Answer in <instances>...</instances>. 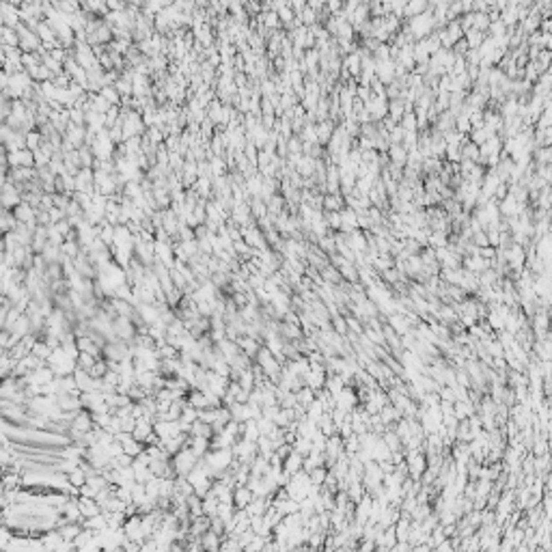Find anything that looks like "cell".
Masks as SVG:
<instances>
[{
	"instance_id": "cell-35",
	"label": "cell",
	"mask_w": 552,
	"mask_h": 552,
	"mask_svg": "<svg viewBox=\"0 0 552 552\" xmlns=\"http://www.w3.org/2000/svg\"><path fill=\"white\" fill-rule=\"evenodd\" d=\"M100 358H95L93 354H86V352H80V356H78V369H84V371H91L93 369V365L98 363Z\"/></svg>"
},
{
	"instance_id": "cell-33",
	"label": "cell",
	"mask_w": 552,
	"mask_h": 552,
	"mask_svg": "<svg viewBox=\"0 0 552 552\" xmlns=\"http://www.w3.org/2000/svg\"><path fill=\"white\" fill-rule=\"evenodd\" d=\"M33 354H35L37 358H41V361H45V363H47V358L52 356V347L47 345V343L43 341V339H39V341L35 343V347H33Z\"/></svg>"
},
{
	"instance_id": "cell-5",
	"label": "cell",
	"mask_w": 552,
	"mask_h": 552,
	"mask_svg": "<svg viewBox=\"0 0 552 552\" xmlns=\"http://www.w3.org/2000/svg\"><path fill=\"white\" fill-rule=\"evenodd\" d=\"M71 429L76 431H82V434H89L95 429V423H93V414L89 410H80L78 414H76V419L71 423Z\"/></svg>"
},
{
	"instance_id": "cell-41",
	"label": "cell",
	"mask_w": 552,
	"mask_h": 552,
	"mask_svg": "<svg viewBox=\"0 0 552 552\" xmlns=\"http://www.w3.org/2000/svg\"><path fill=\"white\" fill-rule=\"evenodd\" d=\"M179 421H181V423H188V425L197 423V421H199V410L186 403V408H183V414H181V419H179Z\"/></svg>"
},
{
	"instance_id": "cell-27",
	"label": "cell",
	"mask_w": 552,
	"mask_h": 552,
	"mask_svg": "<svg viewBox=\"0 0 552 552\" xmlns=\"http://www.w3.org/2000/svg\"><path fill=\"white\" fill-rule=\"evenodd\" d=\"M190 436H201V438H214V429H211V425L207 423H203V421H197V423H192V431Z\"/></svg>"
},
{
	"instance_id": "cell-14",
	"label": "cell",
	"mask_w": 552,
	"mask_h": 552,
	"mask_svg": "<svg viewBox=\"0 0 552 552\" xmlns=\"http://www.w3.org/2000/svg\"><path fill=\"white\" fill-rule=\"evenodd\" d=\"M35 33H37V37L41 39V43H56V41H59V35H56V33H54V28L47 24V20H41Z\"/></svg>"
},
{
	"instance_id": "cell-51",
	"label": "cell",
	"mask_w": 552,
	"mask_h": 552,
	"mask_svg": "<svg viewBox=\"0 0 552 552\" xmlns=\"http://www.w3.org/2000/svg\"><path fill=\"white\" fill-rule=\"evenodd\" d=\"M306 5H308V3H302V0H292V3H289V9H292L296 15H302V11L306 9Z\"/></svg>"
},
{
	"instance_id": "cell-47",
	"label": "cell",
	"mask_w": 552,
	"mask_h": 552,
	"mask_svg": "<svg viewBox=\"0 0 552 552\" xmlns=\"http://www.w3.org/2000/svg\"><path fill=\"white\" fill-rule=\"evenodd\" d=\"M255 537H257V533H253L250 529H248L246 533H242V535L237 537V544H239V548H242V550H246V548L250 546V541H253Z\"/></svg>"
},
{
	"instance_id": "cell-22",
	"label": "cell",
	"mask_w": 552,
	"mask_h": 552,
	"mask_svg": "<svg viewBox=\"0 0 552 552\" xmlns=\"http://www.w3.org/2000/svg\"><path fill=\"white\" fill-rule=\"evenodd\" d=\"M209 169H211V175L214 177H222V175H229V166H227V160L220 158V156H214L209 160Z\"/></svg>"
},
{
	"instance_id": "cell-31",
	"label": "cell",
	"mask_w": 552,
	"mask_h": 552,
	"mask_svg": "<svg viewBox=\"0 0 552 552\" xmlns=\"http://www.w3.org/2000/svg\"><path fill=\"white\" fill-rule=\"evenodd\" d=\"M188 511H190V518L192 520L205 516V511H203V498H199L197 494H195V496H190L188 498Z\"/></svg>"
},
{
	"instance_id": "cell-52",
	"label": "cell",
	"mask_w": 552,
	"mask_h": 552,
	"mask_svg": "<svg viewBox=\"0 0 552 552\" xmlns=\"http://www.w3.org/2000/svg\"><path fill=\"white\" fill-rule=\"evenodd\" d=\"M80 496H84V498H95V496H98V490L91 488L89 483H86V486L80 488Z\"/></svg>"
},
{
	"instance_id": "cell-20",
	"label": "cell",
	"mask_w": 552,
	"mask_h": 552,
	"mask_svg": "<svg viewBox=\"0 0 552 552\" xmlns=\"http://www.w3.org/2000/svg\"><path fill=\"white\" fill-rule=\"evenodd\" d=\"M246 190H248V195L253 199L261 197V190H263V177H261V173H257V175L246 179Z\"/></svg>"
},
{
	"instance_id": "cell-3",
	"label": "cell",
	"mask_w": 552,
	"mask_h": 552,
	"mask_svg": "<svg viewBox=\"0 0 552 552\" xmlns=\"http://www.w3.org/2000/svg\"><path fill=\"white\" fill-rule=\"evenodd\" d=\"M235 343L239 345V350L244 352L248 358H253V361L259 356L261 347H263V341H259V339H253V337H239Z\"/></svg>"
},
{
	"instance_id": "cell-24",
	"label": "cell",
	"mask_w": 552,
	"mask_h": 552,
	"mask_svg": "<svg viewBox=\"0 0 552 552\" xmlns=\"http://www.w3.org/2000/svg\"><path fill=\"white\" fill-rule=\"evenodd\" d=\"M242 438H244L246 442L257 444V440L261 438V431H259L257 421H248V423H244V436H242Z\"/></svg>"
},
{
	"instance_id": "cell-2",
	"label": "cell",
	"mask_w": 552,
	"mask_h": 552,
	"mask_svg": "<svg viewBox=\"0 0 552 552\" xmlns=\"http://www.w3.org/2000/svg\"><path fill=\"white\" fill-rule=\"evenodd\" d=\"M112 330L117 334L119 341H123V343H134V339L138 334V328L130 317H117L112 322Z\"/></svg>"
},
{
	"instance_id": "cell-26",
	"label": "cell",
	"mask_w": 552,
	"mask_h": 552,
	"mask_svg": "<svg viewBox=\"0 0 552 552\" xmlns=\"http://www.w3.org/2000/svg\"><path fill=\"white\" fill-rule=\"evenodd\" d=\"M156 352L160 356V361H175V358H179V350L175 345H169V343H164V345H158L156 347Z\"/></svg>"
},
{
	"instance_id": "cell-19",
	"label": "cell",
	"mask_w": 552,
	"mask_h": 552,
	"mask_svg": "<svg viewBox=\"0 0 552 552\" xmlns=\"http://www.w3.org/2000/svg\"><path fill=\"white\" fill-rule=\"evenodd\" d=\"M82 526L86 529V531H93V533H102V531H106L108 529V522H106V516L102 513V516H95V518H86L84 522H82Z\"/></svg>"
},
{
	"instance_id": "cell-18",
	"label": "cell",
	"mask_w": 552,
	"mask_h": 552,
	"mask_svg": "<svg viewBox=\"0 0 552 552\" xmlns=\"http://www.w3.org/2000/svg\"><path fill=\"white\" fill-rule=\"evenodd\" d=\"M82 531H84V526L78 524V522H69V524H65V526L59 529L61 537H63L65 541H76V537H78Z\"/></svg>"
},
{
	"instance_id": "cell-1",
	"label": "cell",
	"mask_w": 552,
	"mask_h": 552,
	"mask_svg": "<svg viewBox=\"0 0 552 552\" xmlns=\"http://www.w3.org/2000/svg\"><path fill=\"white\" fill-rule=\"evenodd\" d=\"M197 464H199V458L188 447L179 451L177 455H173V470H175V477H188V474L195 470Z\"/></svg>"
},
{
	"instance_id": "cell-38",
	"label": "cell",
	"mask_w": 552,
	"mask_h": 552,
	"mask_svg": "<svg viewBox=\"0 0 552 552\" xmlns=\"http://www.w3.org/2000/svg\"><path fill=\"white\" fill-rule=\"evenodd\" d=\"M134 470H136V481L138 483H147V481H151L153 477H156L149 466H138V464H134Z\"/></svg>"
},
{
	"instance_id": "cell-36",
	"label": "cell",
	"mask_w": 552,
	"mask_h": 552,
	"mask_svg": "<svg viewBox=\"0 0 552 552\" xmlns=\"http://www.w3.org/2000/svg\"><path fill=\"white\" fill-rule=\"evenodd\" d=\"M145 136H147L153 145H156V147H160V145H164V140H166V134H164L160 128H156V125H153V128H149L147 132H145Z\"/></svg>"
},
{
	"instance_id": "cell-32",
	"label": "cell",
	"mask_w": 552,
	"mask_h": 552,
	"mask_svg": "<svg viewBox=\"0 0 552 552\" xmlns=\"http://www.w3.org/2000/svg\"><path fill=\"white\" fill-rule=\"evenodd\" d=\"M296 397H298V403L300 405H304V408H308V405H311L317 397H315V391L313 389H308V386H304V389H300L298 393H296Z\"/></svg>"
},
{
	"instance_id": "cell-37",
	"label": "cell",
	"mask_w": 552,
	"mask_h": 552,
	"mask_svg": "<svg viewBox=\"0 0 552 552\" xmlns=\"http://www.w3.org/2000/svg\"><path fill=\"white\" fill-rule=\"evenodd\" d=\"M47 244H52V246H63L65 244V235L59 233V229H56L54 225L47 227Z\"/></svg>"
},
{
	"instance_id": "cell-42",
	"label": "cell",
	"mask_w": 552,
	"mask_h": 552,
	"mask_svg": "<svg viewBox=\"0 0 552 552\" xmlns=\"http://www.w3.org/2000/svg\"><path fill=\"white\" fill-rule=\"evenodd\" d=\"M302 147H304V142H302V138L300 136H294L287 140V151H289V156H296V153H302Z\"/></svg>"
},
{
	"instance_id": "cell-40",
	"label": "cell",
	"mask_w": 552,
	"mask_h": 552,
	"mask_svg": "<svg viewBox=\"0 0 552 552\" xmlns=\"http://www.w3.org/2000/svg\"><path fill=\"white\" fill-rule=\"evenodd\" d=\"M69 121L78 128H86V112L80 110V108H71L69 110Z\"/></svg>"
},
{
	"instance_id": "cell-43",
	"label": "cell",
	"mask_w": 552,
	"mask_h": 552,
	"mask_svg": "<svg viewBox=\"0 0 552 552\" xmlns=\"http://www.w3.org/2000/svg\"><path fill=\"white\" fill-rule=\"evenodd\" d=\"M117 91L121 93V98H134V86H132V82L130 80H125V78H121L117 84Z\"/></svg>"
},
{
	"instance_id": "cell-15",
	"label": "cell",
	"mask_w": 552,
	"mask_h": 552,
	"mask_svg": "<svg viewBox=\"0 0 552 552\" xmlns=\"http://www.w3.org/2000/svg\"><path fill=\"white\" fill-rule=\"evenodd\" d=\"M59 408L63 412H80V410H84L80 397H71V395H59Z\"/></svg>"
},
{
	"instance_id": "cell-11",
	"label": "cell",
	"mask_w": 552,
	"mask_h": 552,
	"mask_svg": "<svg viewBox=\"0 0 552 552\" xmlns=\"http://www.w3.org/2000/svg\"><path fill=\"white\" fill-rule=\"evenodd\" d=\"M136 313L140 315V319L147 326H153V324L160 322V311L153 304H138L136 306Z\"/></svg>"
},
{
	"instance_id": "cell-45",
	"label": "cell",
	"mask_w": 552,
	"mask_h": 552,
	"mask_svg": "<svg viewBox=\"0 0 552 552\" xmlns=\"http://www.w3.org/2000/svg\"><path fill=\"white\" fill-rule=\"evenodd\" d=\"M257 425H259V431H261V436H270L274 431V421H270V419H266V416H261V419L257 421Z\"/></svg>"
},
{
	"instance_id": "cell-4",
	"label": "cell",
	"mask_w": 552,
	"mask_h": 552,
	"mask_svg": "<svg viewBox=\"0 0 552 552\" xmlns=\"http://www.w3.org/2000/svg\"><path fill=\"white\" fill-rule=\"evenodd\" d=\"M255 498H257L255 492L250 490L248 486H242V488H235L233 490V507L235 509H246Z\"/></svg>"
},
{
	"instance_id": "cell-34",
	"label": "cell",
	"mask_w": 552,
	"mask_h": 552,
	"mask_svg": "<svg viewBox=\"0 0 552 552\" xmlns=\"http://www.w3.org/2000/svg\"><path fill=\"white\" fill-rule=\"evenodd\" d=\"M67 477H69V483H71V486H76V488H82V486H86V481H89V474H86L80 466L76 468L74 472L67 474Z\"/></svg>"
},
{
	"instance_id": "cell-49",
	"label": "cell",
	"mask_w": 552,
	"mask_h": 552,
	"mask_svg": "<svg viewBox=\"0 0 552 552\" xmlns=\"http://www.w3.org/2000/svg\"><path fill=\"white\" fill-rule=\"evenodd\" d=\"M54 207V195H41V201H39V209H45V211H50Z\"/></svg>"
},
{
	"instance_id": "cell-46",
	"label": "cell",
	"mask_w": 552,
	"mask_h": 552,
	"mask_svg": "<svg viewBox=\"0 0 552 552\" xmlns=\"http://www.w3.org/2000/svg\"><path fill=\"white\" fill-rule=\"evenodd\" d=\"M20 162H22V166H26V169H35V153L28 151V149H22L20 151Z\"/></svg>"
},
{
	"instance_id": "cell-13",
	"label": "cell",
	"mask_w": 552,
	"mask_h": 552,
	"mask_svg": "<svg viewBox=\"0 0 552 552\" xmlns=\"http://www.w3.org/2000/svg\"><path fill=\"white\" fill-rule=\"evenodd\" d=\"M0 45H9V47H20V33L15 28L9 26H0Z\"/></svg>"
},
{
	"instance_id": "cell-29",
	"label": "cell",
	"mask_w": 552,
	"mask_h": 552,
	"mask_svg": "<svg viewBox=\"0 0 552 552\" xmlns=\"http://www.w3.org/2000/svg\"><path fill=\"white\" fill-rule=\"evenodd\" d=\"M257 451H259V455H263V458H268V460H270V455H272V453L276 451L274 442L270 440V436H261V438L257 440Z\"/></svg>"
},
{
	"instance_id": "cell-12",
	"label": "cell",
	"mask_w": 552,
	"mask_h": 552,
	"mask_svg": "<svg viewBox=\"0 0 552 552\" xmlns=\"http://www.w3.org/2000/svg\"><path fill=\"white\" fill-rule=\"evenodd\" d=\"M63 537H61V533L59 531H47L41 535V544L45 548V552H54V550H59L63 546Z\"/></svg>"
},
{
	"instance_id": "cell-48",
	"label": "cell",
	"mask_w": 552,
	"mask_h": 552,
	"mask_svg": "<svg viewBox=\"0 0 552 552\" xmlns=\"http://www.w3.org/2000/svg\"><path fill=\"white\" fill-rule=\"evenodd\" d=\"M93 205L98 207V209H102V211H106V205H108V197L102 195V192H95V195H93Z\"/></svg>"
},
{
	"instance_id": "cell-39",
	"label": "cell",
	"mask_w": 552,
	"mask_h": 552,
	"mask_svg": "<svg viewBox=\"0 0 552 552\" xmlns=\"http://www.w3.org/2000/svg\"><path fill=\"white\" fill-rule=\"evenodd\" d=\"M218 414H220V408H207V410H199V421L207 423V425H214L218 421Z\"/></svg>"
},
{
	"instance_id": "cell-53",
	"label": "cell",
	"mask_w": 552,
	"mask_h": 552,
	"mask_svg": "<svg viewBox=\"0 0 552 552\" xmlns=\"http://www.w3.org/2000/svg\"><path fill=\"white\" fill-rule=\"evenodd\" d=\"M140 544H142V541H125V544H123V552H142L140 550Z\"/></svg>"
},
{
	"instance_id": "cell-10",
	"label": "cell",
	"mask_w": 552,
	"mask_h": 552,
	"mask_svg": "<svg viewBox=\"0 0 552 552\" xmlns=\"http://www.w3.org/2000/svg\"><path fill=\"white\" fill-rule=\"evenodd\" d=\"M186 399H188V405H192V408H197V410H207V408H211L207 393H203V391H199V389H192V391L188 393Z\"/></svg>"
},
{
	"instance_id": "cell-7",
	"label": "cell",
	"mask_w": 552,
	"mask_h": 552,
	"mask_svg": "<svg viewBox=\"0 0 552 552\" xmlns=\"http://www.w3.org/2000/svg\"><path fill=\"white\" fill-rule=\"evenodd\" d=\"M188 449L195 453L199 460H203V458H205V455L211 451V440H209V438H201V436H190Z\"/></svg>"
},
{
	"instance_id": "cell-25",
	"label": "cell",
	"mask_w": 552,
	"mask_h": 552,
	"mask_svg": "<svg viewBox=\"0 0 552 552\" xmlns=\"http://www.w3.org/2000/svg\"><path fill=\"white\" fill-rule=\"evenodd\" d=\"M41 145H43V134L39 130H33L26 134V149L28 151L35 153L37 149H41Z\"/></svg>"
},
{
	"instance_id": "cell-44",
	"label": "cell",
	"mask_w": 552,
	"mask_h": 552,
	"mask_svg": "<svg viewBox=\"0 0 552 552\" xmlns=\"http://www.w3.org/2000/svg\"><path fill=\"white\" fill-rule=\"evenodd\" d=\"M308 477H311L313 486H319V483H324L328 479V470H326V466H319V468H315L311 474H308Z\"/></svg>"
},
{
	"instance_id": "cell-50",
	"label": "cell",
	"mask_w": 552,
	"mask_h": 552,
	"mask_svg": "<svg viewBox=\"0 0 552 552\" xmlns=\"http://www.w3.org/2000/svg\"><path fill=\"white\" fill-rule=\"evenodd\" d=\"M67 218V211H63V209H59V207H52L50 209V220H52V225H59L61 220H65Z\"/></svg>"
},
{
	"instance_id": "cell-28",
	"label": "cell",
	"mask_w": 552,
	"mask_h": 552,
	"mask_svg": "<svg viewBox=\"0 0 552 552\" xmlns=\"http://www.w3.org/2000/svg\"><path fill=\"white\" fill-rule=\"evenodd\" d=\"M100 95H102L106 102H110L112 106H121V102H123L121 93L117 91V86H104V89L100 91Z\"/></svg>"
},
{
	"instance_id": "cell-8",
	"label": "cell",
	"mask_w": 552,
	"mask_h": 552,
	"mask_svg": "<svg viewBox=\"0 0 552 552\" xmlns=\"http://www.w3.org/2000/svg\"><path fill=\"white\" fill-rule=\"evenodd\" d=\"M222 541H225V537L216 535L214 531H207L203 537H199V544H201L203 552H218L222 548Z\"/></svg>"
},
{
	"instance_id": "cell-9",
	"label": "cell",
	"mask_w": 552,
	"mask_h": 552,
	"mask_svg": "<svg viewBox=\"0 0 552 552\" xmlns=\"http://www.w3.org/2000/svg\"><path fill=\"white\" fill-rule=\"evenodd\" d=\"M78 507H80V511H82V516H84V520L86 518H95V516H102V507H100V502L95 500V498H84V496H80L78 498Z\"/></svg>"
},
{
	"instance_id": "cell-23",
	"label": "cell",
	"mask_w": 552,
	"mask_h": 552,
	"mask_svg": "<svg viewBox=\"0 0 552 552\" xmlns=\"http://www.w3.org/2000/svg\"><path fill=\"white\" fill-rule=\"evenodd\" d=\"M142 451H145V444L138 442L136 438H134V436H132L130 440H125V442H123V453H125V455H130V458H134V460H136Z\"/></svg>"
},
{
	"instance_id": "cell-30",
	"label": "cell",
	"mask_w": 552,
	"mask_h": 552,
	"mask_svg": "<svg viewBox=\"0 0 552 552\" xmlns=\"http://www.w3.org/2000/svg\"><path fill=\"white\" fill-rule=\"evenodd\" d=\"M78 156H80L82 169H93L95 166V160H98V158H95V153H93L91 147H86V145H84V147H80L78 149Z\"/></svg>"
},
{
	"instance_id": "cell-6",
	"label": "cell",
	"mask_w": 552,
	"mask_h": 552,
	"mask_svg": "<svg viewBox=\"0 0 552 552\" xmlns=\"http://www.w3.org/2000/svg\"><path fill=\"white\" fill-rule=\"evenodd\" d=\"M13 216L17 218L20 225H33V222H37V207L28 205V203H20L13 209Z\"/></svg>"
},
{
	"instance_id": "cell-21",
	"label": "cell",
	"mask_w": 552,
	"mask_h": 552,
	"mask_svg": "<svg viewBox=\"0 0 552 552\" xmlns=\"http://www.w3.org/2000/svg\"><path fill=\"white\" fill-rule=\"evenodd\" d=\"M250 211H253V218L259 222V220H263V218H268V203L266 201H261L259 197L257 199H253L250 201Z\"/></svg>"
},
{
	"instance_id": "cell-17",
	"label": "cell",
	"mask_w": 552,
	"mask_h": 552,
	"mask_svg": "<svg viewBox=\"0 0 552 552\" xmlns=\"http://www.w3.org/2000/svg\"><path fill=\"white\" fill-rule=\"evenodd\" d=\"M283 468H285V472H289V474H296V472H300L304 468V455H300V453H292L289 455V458L285 460V464H283Z\"/></svg>"
},
{
	"instance_id": "cell-16",
	"label": "cell",
	"mask_w": 552,
	"mask_h": 552,
	"mask_svg": "<svg viewBox=\"0 0 552 552\" xmlns=\"http://www.w3.org/2000/svg\"><path fill=\"white\" fill-rule=\"evenodd\" d=\"M67 138H69L76 147H84L86 145V128H78V125H74V123H69V128H67V134H65Z\"/></svg>"
}]
</instances>
